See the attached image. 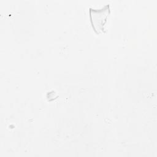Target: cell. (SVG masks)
Listing matches in <instances>:
<instances>
[{
  "label": "cell",
  "mask_w": 157,
  "mask_h": 157,
  "mask_svg": "<svg viewBox=\"0 0 157 157\" xmlns=\"http://www.w3.org/2000/svg\"><path fill=\"white\" fill-rule=\"evenodd\" d=\"M110 13V5L107 4L99 9L90 8L89 13L91 24L94 31L99 34L104 29L107 18Z\"/></svg>",
  "instance_id": "obj_1"
}]
</instances>
